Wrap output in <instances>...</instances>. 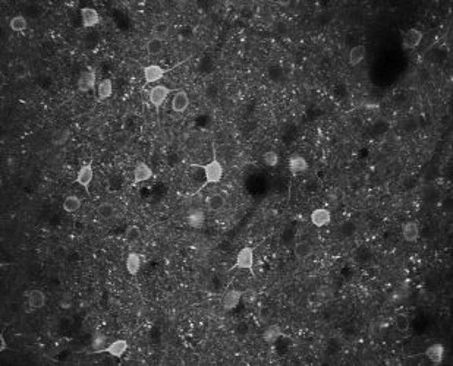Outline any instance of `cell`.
<instances>
[{"mask_svg":"<svg viewBox=\"0 0 453 366\" xmlns=\"http://www.w3.org/2000/svg\"><path fill=\"white\" fill-rule=\"evenodd\" d=\"M203 171H204V177H206V182H204V185H203V188H204V186H207V185L219 183V182L222 180V177H223L225 169H223L222 163H220L217 158H213L210 163H207V164L203 166Z\"/></svg>","mask_w":453,"mask_h":366,"instance_id":"6da1fadb","label":"cell"},{"mask_svg":"<svg viewBox=\"0 0 453 366\" xmlns=\"http://www.w3.org/2000/svg\"><path fill=\"white\" fill-rule=\"evenodd\" d=\"M252 268H254V249L249 246H243L236 255V262L233 265V270L252 271Z\"/></svg>","mask_w":453,"mask_h":366,"instance_id":"7a4b0ae2","label":"cell"},{"mask_svg":"<svg viewBox=\"0 0 453 366\" xmlns=\"http://www.w3.org/2000/svg\"><path fill=\"white\" fill-rule=\"evenodd\" d=\"M423 37H424L423 31H420V29H417V28L408 29V31L403 34V38H402V46H403V49H405V50H414V49H417V47L421 44Z\"/></svg>","mask_w":453,"mask_h":366,"instance_id":"3957f363","label":"cell"},{"mask_svg":"<svg viewBox=\"0 0 453 366\" xmlns=\"http://www.w3.org/2000/svg\"><path fill=\"white\" fill-rule=\"evenodd\" d=\"M169 94H170V88H167L166 85H154L150 89V94H149L150 103L154 107L158 109L166 101Z\"/></svg>","mask_w":453,"mask_h":366,"instance_id":"277c9868","label":"cell"},{"mask_svg":"<svg viewBox=\"0 0 453 366\" xmlns=\"http://www.w3.org/2000/svg\"><path fill=\"white\" fill-rule=\"evenodd\" d=\"M95 81H97V76H95V71L92 69H87L79 75L78 78V89L81 92H88L91 89L95 88Z\"/></svg>","mask_w":453,"mask_h":366,"instance_id":"5b68a950","label":"cell"},{"mask_svg":"<svg viewBox=\"0 0 453 366\" xmlns=\"http://www.w3.org/2000/svg\"><path fill=\"white\" fill-rule=\"evenodd\" d=\"M92 177H94V169H92V164L88 163V164L81 166V169L76 173L75 180L79 186H82L84 189L88 191V188H90V185L92 182Z\"/></svg>","mask_w":453,"mask_h":366,"instance_id":"8992f818","label":"cell"},{"mask_svg":"<svg viewBox=\"0 0 453 366\" xmlns=\"http://www.w3.org/2000/svg\"><path fill=\"white\" fill-rule=\"evenodd\" d=\"M128 347H129L128 341H126V340H123V338H119V340L112 341L109 346H106V347L101 350V353H109L110 356H113V358H118V359H119V358H122V356L126 353Z\"/></svg>","mask_w":453,"mask_h":366,"instance_id":"52a82bcc","label":"cell"},{"mask_svg":"<svg viewBox=\"0 0 453 366\" xmlns=\"http://www.w3.org/2000/svg\"><path fill=\"white\" fill-rule=\"evenodd\" d=\"M27 302H28V306L32 310H38V309L46 306L47 297H46V293L43 292V290L34 289V290H30L28 294H27Z\"/></svg>","mask_w":453,"mask_h":366,"instance_id":"ba28073f","label":"cell"},{"mask_svg":"<svg viewBox=\"0 0 453 366\" xmlns=\"http://www.w3.org/2000/svg\"><path fill=\"white\" fill-rule=\"evenodd\" d=\"M151 177H152V170H151L150 166L143 163V161L137 163V166L134 167V180H132V183L134 185H140L143 182L150 180Z\"/></svg>","mask_w":453,"mask_h":366,"instance_id":"9c48e42d","label":"cell"},{"mask_svg":"<svg viewBox=\"0 0 453 366\" xmlns=\"http://www.w3.org/2000/svg\"><path fill=\"white\" fill-rule=\"evenodd\" d=\"M167 69L161 68L160 65H149L143 69L144 73V79H146V84H154V82H158L160 79H163V76L166 75Z\"/></svg>","mask_w":453,"mask_h":366,"instance_id":"30bf717a","label":"cell"},{"mask_svg":"<svg viewBox=\"0 0 453 366\" xmlns=\"http://www.w3.org/2000/svg\"><path fill=\"white\" fill-rule=\"evenodd\" d=\"M81 21L85 28H92L100 22V15L94 7H82L81 9Z\"/></svg>","mask_w":453,"mask_h":366,"instance_id":"8fae6325","label":"cell"},{"mask_svg":"<svg viewBox=\"0 0 453 366\" xmlns=\"http://www.w3.org/2000/svg\"><path fill=\"white\" fill-rule=\"evenodd\" d=\"M425 356L428 358V361L434 365H439L443 362L445 359V347L440 343H433L431 346L427 347L425 350Z\"/></svg>","mask_w":453,"mask_h":366,"instance_id":"7c38bea8","label":"cell"},{"mask_svg":"<svg viewBox=\"0 0 453 366\" xmlns=\"http://www.w3.org/2000/svg\"><path fill=\"white\" fill-rule=\"evenodd\" d=\"M402 237L412 243V242H417L418 237H420V225L417 221H406L402 227Z\"/></svg>","mask_w":453,"mask_h":366,"instance_id":"4fadbf2b","label":"cell"},{"mask_svg":"<svg viewBox=\"0 0 453 366\" xmlns=\"http://www.w3.org/2000/svg\"><path fill=\"white\" fill-rule=\"evenodd\" d=\"M311 223L315 227H324L332 221V214L326 208H317L311 213Z\"/></svg>","mask_w":453,"mask_h":366,"instance_id":"5bb4252c","label":"cell"},{"mask_svg":"<svg viewBox=\"0 0 453 366\" xmlns=\"http://www.w3.org/2000/svg\"><path fill=\"white\" fill-rule=\"evenodd\" d=\"M189 106V97L185 91H178L172 100V110L176 113H183Z\"/></svg>","mask_w":453,"mask_h":366,"instance_id":"9a60e30c","label":"cell"},{"mask_svg":"<svg viewBox=\"0 0 453 366\" xmlns=\"http://www.w3.org/2000/svg\"><path fill=\"white\" fill-rule=\"evenodd\" d=\"M186 221H188V225L192 227V228H203L204 224H206V214H204L203 210L194 208L188 213Z\"/></svg>","mask_w":453,"mask_h":366,"instance_id":"2e32d148","label":"cell"},{"mask_svg":"<svg viewBox=\"0 0 453 366\" xmlns=\"http://www.w3.org/2000/svg\"><path fill=\"white\" fill-rule=\"evenodd\" d=\"M282 336H283V331L277 324H272V325L266 327V330L263 331V340L267 344H274Z\"/></svg>","mask_w":453,"mask_h":366,"instance_id":"e0dca14e","label":"cell"},{"mask_svg":"<svg viewBox=\"0 0 453 366\" xmlns=\"http://www.w3.org/2000/svg\"><path fill=\"white\" fill-rule=\"evenodd\" d=\"M242 296H243V293L239 292V290H229L227 293H225V296H223V299H222L223 308H225L226 310L235 309V308L239 305V302L242 300Z\"/></svg>","mask_w":453,"mask_h":366,"instance_id":"ac0fdd59","label":"cell"},{"mask_svg":"<svg viewBox=\"0 0 453 366\" xmlns=\"http://www.w3.org/2000/svg\"><path fill=\"white\" fill-rule=\"evenodd\" d=\"M113 94V82L110 78H106L103 81H100L98 88H97V100L98 101H106L107 98H110Z\"/></svg>","mask_w":453,"mask_h":366,"instance_id":"d6986e66","label":"cell"},{"mask_svg":"<svg viewBox=\"0 0 453 366\" xmlns=\"http://www.w3.org/2000/svg\"><path fill=\"white\" fill-rule=\"evenodd\" d=\"M289 170H291L292 174L297 176L298 173H303V171L308 170V163L302 155L295 154L289 158Z\"/></svg>","mask_w":453,"mask_h":366,"instance_id":"ffe728a7","label":"cell"},{"mask_svg":"<svg viewBox=\"0 0 453 366\" xmlns=\"http://www.w3.org/2000/svg\"><path fill=\"white\" fill-rule=\"evenodd\" d=\"M69 138H71V131L68 128H59L52 134L50 142H52V145L62 146L69 141Z\"/></svg>","mask_w":453,"mask_h":366,"instance_id":"44dd1931","label":"cell"},{"mask_svg":"<svg viewBox=\"0 0 453 366\" xmlns=\"http://www.w3.org/2000/svg\"><path fill=\"white\" fill-rule=\"evenodd\" d=\"M365 55H367L365 46L360 44V46L352 47L351 52H349V65H351V66H358V65H361L362 60L365 59Z\"/></svg>","mask_w":453,"mask_h":366,"instance_id":"7402d4cb","label":"cell"},{"mask_svg":"<svg viewBox=\"0 0 453 366\" xmlns=\"http://www.w3.org/2000/svg\"><path fill=\"white\" fill-rule=\"evenodd\" d=\"M125 267H126V271H128L131 276H137V274L140 273V268H141V256H140L137 252L128 253Z\"/></svg>","mask_w":453,"mask_h":366,"instance_id":"603a6c76","label":"cell"},{"mask_svg":"<svg viewBox=\"0 0 453 366\" xmlns=\"http://www.w3.org/2000/svg\"><path fill=\"white\" fill-rule=\"evenodd\" d=\"M312 245L306 240H301L294 246V253L300 261H305L306 258H309L312 255Z\"/></svg>","mask_w":453,"mask_h":366,"instance_id":"cb8c5ba5","label":"cell"},{"mask_svg":"<svg viewBox=\"0 0 453 366\" xmlns=\"http://www.w3.org/2000/svg\"><path fill=\"white\" fill-rule=\"evenodd\" d=\"M225 205H226V199L222 194H213L207 198V208L213 213L223 210Z\"/></svg>","mask_w":453,"mask_h":366,"instance_id":"d4e9b609","label":"cell"},{"mask_svg":"<svg viewBox=\"0 0 453 366\" xmlns=\"http://www.w3.org/2000/svg\"><path fill=\"white\" fill-rule=\"evenodd\" d=\"M12 75L15 79L22 81L30 75V66L24 60H16L12 66Z\"/></svg>","mask_w":453,"mask_h":366,"instance_id":"484cf974","label":"cell"},{"mask_svg":"<svg viewBox=\"0 0 453 366\" xmlns=\"http://www.w3.org/2000/svg\"><path fill=\"white\" fill-rule=\"evenodd\" d=\"M62 207H63V211H65V213L74 214V213H76V211L81 208V199H79L76 195H69V197H66V198L63 199Z\"/></svg>","mask_w":453,"mask_h":366,"instance_id":"4316f807","label":"cell"},{"mask_svg":"<svg viewBox=\"0 0 453 366\" xmlns=\"http://www.w3.org/2000/svg\"><path fill=\"white\" fill-rule=\"evenodd\" d=\"M163 49H164L163 40L155 38V37H151L150 40L147 41V44H146V50H147V53H149L150 56H157V55H160V53L163 52Z\"/></svg>","mask_w":453,"mask_h":366,"instance_id":"83f0119b","label":"cell"},{"mask_svg":"<svg viewBox=\"0 0 453 366\" xmlns=\"http://www.w3.org/2000/svg\"><path fill=\"white\" fill-rule=\"evenodd\" d=\"M9 27H10V29H12V31H15V32H22V31H25V29H27V27H28V21H27V18H25V16H22V15H16V16H13V18L9 21Z\"/></svg>","mask_w":453,"mask_h":366,"instance_id":"f1b7e54d","label":"cell"},{"mask_svg":"<svg viewBox=\"0 0 453 366\" xmlns=\"http://www.w3.org/2000/svg\"><path fill=\"white\" fill-rule=\"evenodd\" d=\"M97 213H98L100 219L110 220L115 217L116 210H115L113 204H110V202H101V204L98 205V208H97Z\"/></svg>","mask_w":453,"mask_h":366,"instance_id":"f546056e","label":"cell"},{"mask_svg":"<svg viewBox=\"0 0 453 366\" xmlns=\"http://www.w3.org/2000/svg\"><path fill=\"white\" fill-rule=\"evenodd\" d=\"M169 31H170V25H169L167 22H164V21L157 22V24L154 25V28H152V37L161 40L163 37H166V35L169 34Z\"/></svg>","mask_w":453,"mask_h":366,"instance_id":"4dcf8cb0","label":"cell"},{"mask_svg":"<svg viewBox=\"0 0 453 366\" xmlns=\"http://www.w3.org/2000/svg\"><path fill=\"white\" fill-rule=\"evenodd\" d=\"M140 237H141V228L138 225L132 224L126 228V231H125V240L126 242L134 243V242L140 240Z\"/></svg>","mask_w":453,"mask_h":366,"instance_id":"1f68e13d","label":"cell"},{"mask_svg":"<svg viewBox=\"0 0 453 366\" xmlns=\"http://www.w3.org/2000/svg\"><path fill=\"white\" fill-rule=\"evenodd\" d=\"M279 154L276 151H266L263 154V163L267 166V167H276L279 164Z\"/></svg>","mask_w":453,"mask_h":366,"instance_id":"d6a6232c","label":"cell"},{"mask_svg":"<svg viewBox=\"0 0 453 366\" xmlns=\"http://www.w3.org/2000/svg\"><path fill=\"white\" fill-rule=\"evenodd\" d=\"M409 318L406 316V315H403V313H399L396 318H394V327H396V330L397 331H400V333H406L408 330H409Z\"/></svg>","mask_w":453,"mask_h":366,"instance_id":"836d02e7","label":"cell"},{"mask_svg":"<svg viewBox=\"0 0 453 366\" xmlns=\"http://www.w3.org/2000/svg\"><path fill=\"white\" fill-rule=\"evenodd\" d=\"M106 343H107L106 336L97 334V336L92 338V341H91V349H92V352H94V353H101V350L106 347Z\"/></svg>","mask_w":453,"mask_h":366,"instance_id":"e575fe53","label":"cell"},{"mask_svg":"<svg viewBox=\"0 0 453 366\" xmlns=\"http://www.w3.org/2000/svg\"><path fill=\"white\" fill-rule=\"evenodd\" d=\"M272 315H273V310H272L270 306H267V305L260 306V309H258V321L260 322H263V324L269 322L272 319Z\"/></svg>","mask_w":453,"mask_h":366,"instance_id":"d590c367","label":"cell"},{"mask_svg":"<svg viewBox=\"0 0 453 366\" xmlns=\"http://www.w3.org/2000/svg\"><path fill=\"white\" fill-rule=\"evenodd\" d=\"M66 256H68V249H66L65 246L58 245V246L53 249V258H55L56 261H63V259H66Z\"/></svg>","mask_w":453,"mask_h":366,"instance_id":"8d00e7d4","label":"cell"},{"mask_svg":"<svg viewBox=\"0 0 453 366\" xmlns=\"http://www.w3.org/2000/svg\"><path fill=\"white\" fill-rule=\"evenodd\" d=\"M15 319H16V315H15V312H12V310H4L3 313H1V324L3 325H12L13 322H15Z\"/></svg>","mask_w":453,"mask_h":366,"instance_id":"74e56055","label":"cell"},{"mask_svg":"<svg viewBox=\"0 0 453 366\" xmlns=\"http://www.w3.org/2000/svg\"><path fill=\"white\" fill-rule=\"evenodd\" d=\"M72 306V299H71V296L69 294H65L62 299H60V308H63V309H69Z\"/></svg>","mask_w":453,"mask_h":366,"instance_id":"f35d334b","label":"cell"},{"mask_svg":"<svg viewBox=\"0 0 453 366\" xmlns=\"http://www.w3.org/2000/svg\"><path fill=\"white\" fill-rule=\"evenodd\" d=\"M0 352H3L4 349H6V341H4V337H3V334H0Z\"/></svg>","mask_w":453,"mask_h":366,"instance_id":"ab89813d","label":"cell"}]
</instances>
